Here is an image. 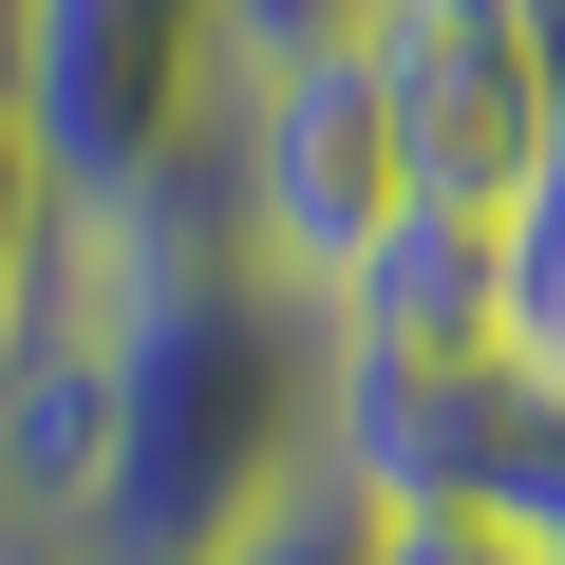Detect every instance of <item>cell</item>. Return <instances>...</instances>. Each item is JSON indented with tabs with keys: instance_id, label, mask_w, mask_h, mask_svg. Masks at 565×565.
<instances>
[{
	"instance_id": "obj_8",
	"label": "cell",
	"mask_w": 565,
	"mask_h": 565,
	"mask_svg": "<svg viewBox=\"0 0 565 565\" xmlns=\"http://www.w3.org/2000/svg\"><path fill=\"white\" fill-rule=\"evenodd\" d=\"M377 565H565L546 509H377Z\"/></svg>"
},
{
	"instance_id": "obj_2",
	"label": "cell",
	"mask_w": 565,
	"mask_h": 565,
	"mask_svg": "<svg viewBox=\"0 0 565 565\" xmlns=\"http://www.w3.org/2000/svg\"><path fill=\"white\" fill-rule=\"evenodd\" d=\"M0 95H20V132H39L76 226H132L170 189H207V151H226L245 0H20Z\"/></svg>"
},
{
	"instance_id": "obj_4",
	"label": "cell",
	"mask_w": 565,
	"mask_h": 565,
	"mask_svg": "<svg viewBox=\"0 0 565 565\" xmlns=\"http://www.w3.org/2000/svg\"><path fill=\"white\" fill-rule=\"evenodd\" d=\"M359 57H377V114H396L415 207L509 226L565 170V57H546L527 0H359Z\"/></svg>"
},
{
	"instance_id": "obj_7",
	"label": "cell",
	"mask_w": 565,
	"mask_h": 565,
	"mask_svg": "<svg viewBox=\"0 0 565 565\" xmlns=\"http://www.w3.org/2000/svg\"><path fill=\"white\" fill-rule=\"evenodd\" d=\"M207 565H377V509H359L340 471H302V490H282L264 527H226Z\"/></svg>"
},
{
	"instance_id": "obj_5",
	"label": "cell",
	"mask_w": 565,
	"mask_h": 565,
	"mask_svg": "<svg viewBox=\"0 0 565 565\" xmlns=\"http://www.w3.org/2000/svg\"><path fill=\"white\" fill-rule=\"evenodd\" d=\"M321 340H340V377H490L509 359V302H490V226H452V207H415L340 302H321Z\"/></svg>"
},
{
	"instance_id": "obj_1",
	"label": "cell",
	"mask_w": 565,
	"mask_h": 565,
	"mask_svg": "<svg viewBox=\"0 0 565 565\" xmlns=\"http://www.w3.org/2000/svg\"><path fill=\"white\" fill-rule=\"evenodd\" d=\"M76 302H95V490H76L57 565H207L226 527H264L321 471L340 340L226 226V189L76 226Z\"/></svg>"
},
{
	"instance_id": "obj_9",
	"label": "cell",
	"mask_w": 565,
	"mask_h": 565,
	"mask_svg": "<svg viewBox=\"0 0 565 565\" xmlns=\"http://www.w3.org/2000/svg\"><path fill=\"white\" fill-rule=\"evenodd\" d=\"M0 57H20V0H0Z\"/></svg>"
},
{
	"instance_id": "obj_6",
	"label": "cell",
	"mask_w": 565,
	"mask_h": 565,
	"mask_svg": "<svg viewBox=\"0 0 565 565\" xmlns=\"http://www.w3.org/2000/svg\"><path fill=\"white\" fill-rule=\"evenodd\" d=\"M57 302H76V207H57V170H39L20 95H0V359H20Z\"/></svg>"
},
{
	"instance_id": "obj_3",
	"label": "cell",
	"mask_w": 565,
	"mask_h": 565,
	"mask_svg": "<svg viewBox=\"0 0 565 565\" xmlns=\"http://www.w3.org/2000/svg\"><path fill=\"white\" fill-rule=\"evenodd\" d=\"M207 189H226V226H245L282 282H302V302H340V282H359V264L415 226V170H396V114H377V57H359V20H340V39H282V57H245Z\"/></svg>"
}]
</instances>
